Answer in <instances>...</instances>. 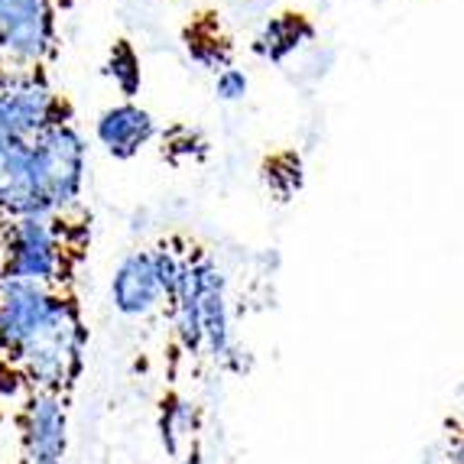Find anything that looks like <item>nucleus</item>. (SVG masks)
Here are the masks:
<instances>
[{"label": "nucleus", "instance_id": "obj_1", "mask_svg": "<svg viewBox=\"0 0 464 464\" xmlns=\"http://www.w3.org/2000/svg\"><path fill=\"white\" fill-rule=\"evenodd\" d=\"M172 312V332L182 351L205 354L211 361H231V315H227L225 273L208 256L188 254L182 283L166 302Z\"/></svg>", "mask_w": 464, "mask_h": 464}, {"label": "nucleus", "instance_id": "obj_2", "mask_svg": "<svg viewBox=\"0 0 464 464\" xmlns=\"http://www.w3.org/2000/svg\"><path fill=\"white\" fill-rule=\"evenodd\" d=\"M85 322L78 312L75 299L55 293L53 305L36 325V332L24 341V348L10 357L7 364L30 383L33 390H53L65 393L75 387L85 367Z\"/></svg>", "mask_w": 464, "mask_h": 464}, {"label": "nucleus", "instance_id": "obj_3", "mask_svg": "<svg viewBox=\"0 0 464 464\" xmlns=\"http://www.w3.org/2000/svg\"><path fill=\"white\" fill-rule=\"evenodd\" d=\"M88 169L85 137L63 121L26 143V172L36 211L46 218H63L82 198Z\"/></svg>", "mask_w": 464, "mask_h": 464}, {"label": "nucleus", "instance_id": "obj_4", "mask_svg": "<svg viewBox=\"0 0 464 464\" xmlns=\"http://www.w3.org/2000/svg\"><path fill=\"white\" fill-rule=\"evenodd\" d=\"M69 273V244L59 218H10L0 231V276L55 289Z\"/></svg>", "mask_w": 464, "mask_h": 464}, {"label": "nucleus", "instance_id": "obj_5", "mask_svg": "<svg viewBox=\"0 0 464 464\" xmlns=\"http://www.w3.org/2000/svg\"><path fill=\"white\" fill-rule=\"evenodd\" d=\"M24 464H63L69 451V406L65 393L30 390L20 410Z\"/></svg>", "mask_w": 464, "mask_h": 464}, {"label": "nucleus", "instance_id": "obj_6", "mask_svg": "<svg viewBox=\"0 0 464 464\" xmlns=\"http://www.w3.org/2000/svg\"><path fill=\"white\" fill-rule=\"evenodd\" d=\"M55 46V14L49 0H0V55L39 65Z\"/></svg>", "mask_w": 464, "mask_h": 464}, {"label": "nucleus", "instance_id": "obj_7", "mask_svg": "<svg viewBox=\"0 0 464 464\" xmlns=\"http://www.w3.org/2000/svg\"><path fill=\"white\" fill-rule=\"evenodd\" d=\"M0 111L20 143H30L53 124H63L65 117V104L55 98L46 78L33 75V72L0 78Z\"/></svg>", "mask_w": 464, "mask_h": 464}, {"label": "nucleus", "instance_id": "obj_8", "mask_svg": "<svg viewBox=\"0 0 464 464\" xmlns=\"http://www.w3.org/2000/svg\"><path fill=\"white\" fill-rule=\"evenodd\" d=\"M111 305L117 315L124 318H147L166 305V289L163 276H160V260L153 250H130L121 256V264L114 266L111 276Z\"/></svg>", "mask_w": 464, "mask_h": 464}, {"label": "nucleus", "instance_id": "obj_9", "mask_svg": "<svg viewBox=\"0 0 464 464\" xmlns=\"http://www.w3.org/2000/svg\"><path fill=\"white\" fill-rule=\"evenodd\" d=\"M55 299V289L0 276V354L14 357L24 341L36 332Z\"/></svg>", "mask_w": 464, "mask_h": 464}, {"label": "nucleus", "instance_id": "obj_10", "mask_svg": "<svg viewBox=\"0 0 464 464\" xmlns=\"http://www.w3.org/2000/svg\"><path fill=\"white\" fill-rule=\"evenodd\" d=\"M160 133L153 114L143 108H137L133 101L114 104L94 121V137L114 160H130L140 150L147 147L150 140Z\"/></svg>", "mask_w": 464, "mask_h": 464}, {"label": "nucleus", "instance_id": "obj_11", "mask_svg": "<svg viewBox=\"0 0 464 464\" xmlns=\"http://www.w3.org/2000/svg\"><path fill=\"white\" fill-rule=\"evenodd\" d=\"M312 36H315V30L302 14H279L260 26V33L254 36V53L264 63L279 65L293 53H299L305 43H312Z\"/></svg>", "mask_w": 464, "mask_h": 464}, {"label": "nucleus", "instance_id": "obj_12", "mask_svg": "<svg viewBox=\"0 0 464 464\" xmlns=\"http://www.w3.org/2000/svg\"><path fill=\"white\" fill-rule=\"evenodd\" d=\"M160 429H163V445L172 455H186L195 445V432H198V410L182 396H172L163 406L160 416Z\"/></svg>", "mask_w": 464, "mask_h": 464}, {"label": "nucleus", "instance_id": "obj_13", "mask_svg": "<svg viewBox=\"0 0 464 464\" xmlns=\"http://www.w3.org/2000/svg\"><path fill=\"white\" fill-rule=\"evenodd\" d=\"M104 75L114 82V88L124 94L127 101L140 94V88H143V69H140L137 49H133L127 39H117L114 46H111L108 63H104Z\"/></svg>", "mask_w": 464, "mask_h": 464}, {"label": "nucleus", "instance_id": "obj_14", "mask_svg": "<svg viewBox=\"0 0 464 464\" xmlns=\"http://www.w3.org/2000/svg\"><path fill=\"white\" fill-rule=\"evenodd\" d=\"M264 179L279 198H289V195H295L302 186V160L295 153L273 156L270 163L264 166Z\"/></svg>", "mask_w": 464, "mask_h": 464}, {"label": "nucleus", "instance_id": "obj_15", "mask_svg": "<svg viewBox=\"0 0 464 464\" xmlns=\"http://www.w3.org/2000/svg\"><path fill=\"white\" fill-rule=\"evenodd\" d=\"M188 53L198 65L205 69H227L231 65V46H227V39H221L218 33H208V36H198L192 33L188 36Z\"/></svg>", "mask_w": 464, "mask_h": 464}, {"label": "nucleus", "instance_id": "obj_16", "mask_svg": "<svg viewBox=\"0 0 464 464\" xmlns=\"http://www.w3.org/2000/svg\"><path fill=\"white\" fill-rule=\"evenodd\" d=\"M163 140L169 160H198V156H205V140L192 127H172Z\"/></svg>", "mask_w": 464, "mask_h": 464}, {"label": "nucleus", "instance_id": "obj_17", "mask_svg": "<svg viewBox=\"0 0 464 464\" xmlns=\"http://www.w3.org/2000/svg\"><path fill=\"white\" fill-rule=\"evenodd\" d=\"M250 92V78L247 72L234 69V65H227V69L218 72L215 78V94L218 101H225V104H234V101H244Z\"/></svg>", "mask_w": 464, "mask_h": 464}, {"label": "nucleus", "instance_id": "obj_18", "mask_svg": "<svg viewBox=\"0 0 464 464\" xmlns=\"http://www.w3.org/2000/svg\"><path fill=\"white\" fill-rule=\"evenodd\" d=\"M20 140L14 137V130H10V124H7V117H4V111H0V156L7 153L10 147H16Z\"/></svg>", "mask_w": 464, "mask_h": 464}, {"label": "nucleus", "instance_id": "obj_19", "mask_svg": "<svg viewBox=\"0 0 464 464\" xmlns=\"http://www.w3.org/2000/svg\"><path fill=\"white\" fill-rule=\"evenodd\" d=\"M7 357H4V354H0V380H4V373H7Z\"/></svg>", "mask_w": 464, "mask_h": 464}, {"label": "nucleus", "instance_id": "obj_20", "mask_svg": "<svg viewBox=\"0 0 464 464\" xmlns=\"http://www.w3.org/2000/svg\"><path fill=\"white\" fill-rule=\"evenodd\" d=\"M455 464H458V461H455Z\"/></svg>", "mask_w": 464, "mask_h": 464}]
</instances>
